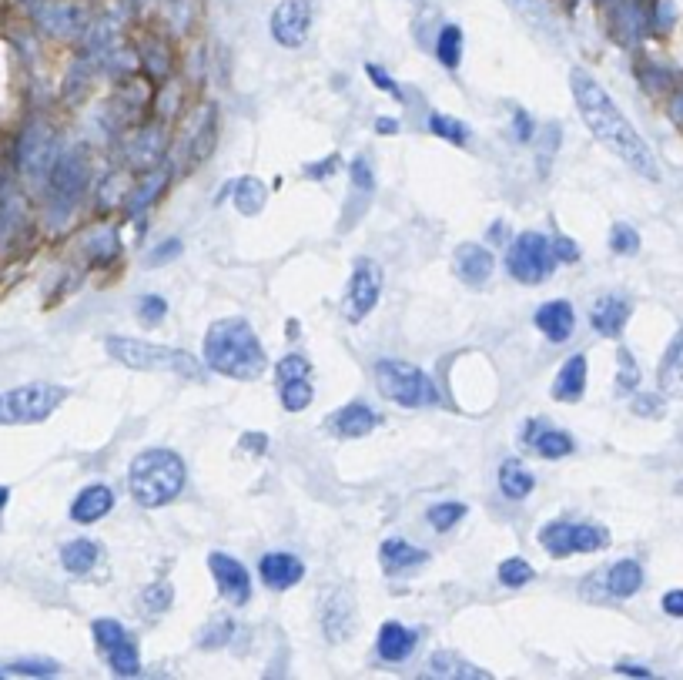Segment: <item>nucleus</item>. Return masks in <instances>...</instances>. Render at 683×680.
Segmentation results:
<instances>
[{"label": "nucleus", "mask_w": 683, "mask_h": 680, "mask_svg": "<svg viewBox=\"0 0 683 680\" xmlns=\"http://www.w3.org/2000/svg\"><path fill=\"white\" fill-rule=\"evenodd\" d=\"M570 88H573V98H576V111H580V118L586 121V128H590L593 138L610 148L617 158L627 161L637 175L650 178V181H660L657 158H653L650 145L640 138L637 128L623 118L617 101H613L586 71L570 74Z\"/></svg>", "instance_id": "obj_1"}, {"label": "nucleus", "mask_w": 683, "mask_h": 680, "mask_svg": "<svg viewBox=\"0 0 683 680\" xmlns=\"http://www.w3.org/2000/svg\"><path fill=\"white\" fill-rule=\"evenodd\" d=\"M205 362L218 376L255 382L265 376L268 356L245 319H218L205 335Z\"/></svg>", "instance_id": "obj_2"}, {"label": "nucleus", "mask_w": 683, "mask_h": 680, "mask_svg": "<svg viewBox=\"0 0 683 680\" xmlns=\"http://www.w3.org/2000/svg\"><path fill=\"white\" fill-rule=\"evenodd\" d=\"M185 483H188L185 459L171 453V449H144V453L134 456L128 473L131 496L141 506H148V510L175 503L181 490H185Z\"/></svg>", "instance_id": "obj_3"}, {"label": "nucleus", "mask_w": 683, "mask_h": 680, "mask_svg": "<svg viewBox=\"0 0 683 680\" xmlns=\"http://www.w3.org/2000/svg\"><path fill=\"white\" fill-rule=\"evenodd\" d=\"M108 356L114 362H121V366L141 369V372H175V376H188V379L205 376V369L198 366V359L191 356V352L168 349V346H151V342L124 339V335H111Z\"/></svg>", "instance_id": "obj_4"}, {"label": "nucleus", "mask_w": 683, "mask_h": 680, "mask_svg": "<svg viewBox=\"0 0 683 680\" xmlns=\"http://www.w3.org/2000/svg\"><path fill=\"white\" fill-rule=\"evenodd\" d=\"M375 386H379V392L386 399L399 402V406H406V409L432 406V402L439 399L436 382H432L422 369L409 366V362H392V359L375 362Z\"/></svg>", "instance_id": "obj_5"}, {"label": "nucleus", "mask_w": 683, "mask_h": 680, "mask_svg": "<svg viewBox=\"0 0 683 680\" xmlns=\"http://www.w3.org/2000/svg\"><path fill=\"white\" fill-rule=\"evenodd\" d=\"M67 399L64 386L51 382H31L0 392V426H21V423H44L57 406Z\"/></svg>", "instance_id": "obj_6"}, {"label": "nucleus", "mask_w": 683, "mask_h": 680, "mask_svg": "<svg viewBox=\"0 0 683 680\" xmlns=\"http://www.w3.org/2000/svg\"><path fill=\"white\" fill-rule=\"evenodd\" d=\"M506 268H509V275H513L516 282H523V285L543 282L546 275L556 268L553 245L546 242V235H540V232H523L513 242V248H509Z\"/></svg>", "instance_id": "obj_7"}, {"label": "nucleus", "mask_w": 683, "mask_h": 680, "mask_svg": "<svg viewBox=\"0 0 683 680\" xmlns=\"http://www.w3.org/2000/svg\"><path fill=\"white\" fill-rule=\"evenodd\" d=\"M540 543L550 557H573L610 547V533L596 523H550L540 530Z\"/></svg>", "instance_id": "obj_8"}, {"label": "nucleus", "mask_w": 683, "mask_h": 680, "mask_svg": "<svg viewBox=\"0 0 683 680\" xmlns=\"http://www.w3.org/2000/svg\"><path fill=\"white\" fill-rule=\"evenodd\" d=\"M379 292H382V268L372 258H359L342 299V315L349 322H362L375 309V302H379Z\"/></svg>", "instance_id": "obj_9"}, {"label": "nucleus", "mask_w": 683, "mask_h": 680, "mask_svg": "<svg viewBox=\"0 0 683 680\" xmlns=\"http://www.w3.org/2000/svg\"><path fill=\"white\" fill-rule=\"evenodd\" d=\"M51 195L57 205H74L84 188H88L91 181V161H88V151L84 148H74V151H64L61 158L54 161L51 168Z\"/></svg>", "instance_id": "obj_10"}, {"label": "nucleus", "mask_w": 683, "mask_h": 680, "mask_svg": "<svg viewBox=\"0 0 683 680\" xmlns=\"http://www.w3.org/2000/svg\"><path fill=\"white\" fill-rule=\"evenodd\" d=\"M57 141H54V131L44 128V124H31V128L24 131L21 145H17V165L27 178H44L51 175L54 161H57Z\"/></svg>", "instance_id": "obj_11"}, {"label": "nucleus", "mask_w": 683, "mask_h": 680, "mask_svg": "<svg viewBox=\"0 0 683 680\" xmlns=\"http://www.w3.org/2000/svg\"><path fill=\"white\" fill-rule=\"evenodd\" d=\"M312 31V4L309 0H285L272 14V37L282 47H302Z\"/></svg>", "instance_id": "obj_12"}, {"label": "nucleus", "mask_w": 683, "mask_h": 680, "mask_svg": "<svg viewBox=\"0 0 683 680\" xmlns=\"http://www.w3.org/2000/svg\"><path fill=\"white\" fill-rule=\"evenodd\" d=\"M208 570L215 573V583L221 590V597L235 607H245L248 597H252V580H248V570L228 553H208Z\"/></svg>", "instance_id": "obj_13"}, {"label": "nucleus", "mask_w": 683, "mask_h": 680, "mask_svg": "<svg viewBox=\"0 0 683 680\" xmlns=\"http://www.w3.org/2000/svg\"><path fill=\"white\" fill-rule=\"evenodd\" d=\"M325 426H329V433L339 439H362L379 426V416H375L365 402H349V406L335 409V413L325 419Z\"/></svg>", "instance_id": "obj_14"}, {"label": "nucleus", "mask_w": 683, "mask_h": 680, "mask_svg": "<svg viewBox=\"0 0 683 680\" xmlns=\"http://www.w3.org/2000/svg\"><path fill=\"white\" fill-rule=\"evenodd\" d=\"M493 268H496V258H493V252H489V248L476 245V242H463V245L456 248V275L466 285H483V282H489Z\"/></svg>", "instance_id": "obj_15"}, {"label": "nucleus", "mask_w": 683, "mask_h": 680, "mask_svg": "<svg viewBox=\"0 0 683 680\" xmlns=\"http://www.w3.org/2000/svg\"><path fill=\"white\" fill-rule=\"evenodd\" d=\"M258 573H262L265 587L288 590L305 577V563L292 557V553H265L262 563H258Z\"/></svg>", "instance_id": "obj_16"}, {"label": "nucleus", "mask_w": 683, "mask_h": 680, "mask_svg": "<svg viewBox=\"0 0 683 680\" xmlns=\"http://www.w3.org/2000/svg\"><path fill=\"white\" fill-rule=\"evenodd\" d=\"M536 329H540L550 342H566L573 335V325H576V312L573 305L566 299H556V302H546L540 305V312H536Z\"/></svg>", "instance_id": "obj_17"}, {"label": "nucleus", "mask_w": 683, "mask_h": 680, "mask_svg": "<svg viewBox=\"0 0 683 680\" xmlns=\"http://www.w3.org/2000/svg\"><path fill=\"white\" fill-rule=\"evenodd\" d=\"M590 322L596 332L606 335V339H617L623 332V325L630 322V302L620 299V295H603V299L593 302Z\"/></svg>", "instance_id": "obj_18"}, {"label": "nucleus", "mask_w": 683, "mask_h": 680, "mask_svg": "<svg viewBox=\"0 0 683 680\" xmlns=\"http://www.w3.org/2000/svg\"><path fill=\"white\" fill-rule=\"evenodd\" d=\"M523 439L526 446H533L536 456L543 459H563L573 453V436L570 433H560V429H543L536 419H529V426L523 429Z\"/></svg>", "instance_id": "obj_19"}, {"label": "nucleus", "mask_w": 683, "mask_h": 680, "mask_svg": "<svg viewBox=\"0 0 683 680\" xmlns=\"http://www.w3.org/2000/svg\"><path fill=\"white\" fill-rule=\"evenodd\" d=\"M111 506H114V493L108 490V486H101V483L84 486L71 503V520L74 523H98L101 516L111 513Z\"/></svg>", "instance_id": "obj_20"}, {"label": "nucleus", "mask_w": 683, "mask_h": 680, "mask_svg": "<svg viewBox=\"0 0 683 680\" xmlns=\"http://www.w3.org/2000/svg\"><path fill=\"white\" fill-rule=\"evenodd\" d=\"M419 644V634L416 630H409V627H402V624H382L379 630V644H375V650H379V657L386 660V664H402L412 650H416Z\"/></svg>", "instance_id": "obj_21"}, {"label": "nucleus", "mask_w": 683, "mask_h": 680, "mask_svg": "<svg viewBox=\"0 0 683 680\" xmlns=\"http://www.w3.org/2000/svg\"><path fill=\"white\" fill-rule=\"evenodd\" d=\"M586 356L583 352H576L563 362V369L556 372V382H553V399L560 402H580L583 392H586Z\"/></svg>", "instance_id": "obj_22"}, {"label": "nucleus", "mask_w": 683, "mask_h": 680, "mask_svg": "<svg viewBox=\"0 0 683 680\" xmlns=\"http://www.w3.org/2000/svg\"><path fill=\"white\" fill-rule=\"evenodd\" d=\"M322 627H325V634H329V640L352 637V630H355V607H352L349 593H332L329 603H325V610H322Z\"/></svg>", "instance_id": "obj_23"}, {"label": "nucleus", "mask_w": 683, "mask_h": 680, "mask_svg": "<svg viewBox=\"0 0 683 680\" xmlns=\"http://www.w3.org/2000/svg\"><path fill=\"white\" fill-rule=\"evenodd\" d=\"M660 392L670 399H683V329L673 335L670 349L663 352L660 372H657Z\"/></svg>", "instance_id": "obj_24"}, {"label": "nucleus", "mask_w": 683, "mask_h": 680, "mask_svg": "<svg viewBox=\"0 0 683 680\" xmlns=\"http://www.w3.org/2000/svg\"><path fill=\"white\" fill-rule=\"evenodd\" d=\"M643 587V567L637 560H620L606 570V593L617 600H630Z\"/></svg>", "instance_id": "obj_25"}, {"label": "nucleus", "mask_w": 683, "mask_h": 680, "mask_svg": "<svg viewBox=\"0 0 683 680\" xmlns=\"http://www.w3.org/2000/svg\"><path fill=\"white\" fill-rule=\"evenodd\" d=\"M379 560H382V567H386V573H402V570H412V567H419V563H426L429 557H426V550L412 547L406 540H386L379 550Z\"/></svg>", "instance_id": "obj_26"}, {"label": "nucleus", "mask_w": 683, "mask_h": 680, "mask_svg": "<svg viewBox=\"0 0 683 680\" xmlns=\"http://www.w3.org/2000/svg\"><path fill=\"white\" fill-rule=\"evenodd\" d=\"M536 486V476L529 473V469L519 463V459H506L503 466H499V490L509 500H526L529 493H533Z\"/></svg>", "instance_id": "obj_27"}, {"label": "nucleus", "mask_w": 683, "mask_h": 680, "mask_svg": "<svg viewBox=\"0 0 683 680\" xmlns=\"http://www.w3.org/2000/svg\"><path fill=\"white\" fill-rule=\"evenodd\" d=\"M98 557H101V547H98V543H91V540H71V543H64V550H61L64 570L78 573V577L91 573L94 563H98Z\"/></svg>", "instance_id": "obj_28"}, {"label": "nucleus", "mask_w": 683, "mask_h": 680, "mask_svg": "<svg viewBox=\"0 0 683 680\" xmlns=\"http://www.w3.org/2000/svg\"><path fill=\"white\" fill-rule=\"evenodd\" d=\"M37 21H41L51 34H74L81 27V11L71 4H47L37 11Z\"/></svg>", "instance_id": "obj_29"}, {"label": "nucleus", "mask_w": 683, "mask_h": 680, "mask_svg": "<svg viewBox=\"0 0 683 680\" xmlns=\"http://www.w3.org/2000/svg\"><path fill=\"white\" fill-rule=\"evenodd\" d=\"M232 198H235V208H238L242 215H258V212L265 208V201H268V188H265L258 178L245 175V178L235 185Z\"/></svg>", "instance_id": "obj_30"}, {"label": "nucleus", "mask_w": 683, "mask_h": 680, "mask_svg": "<svg viewBox=\"0 0 683 680\" xmlns=\"http://www.w3.org/2000/svg\"><path fill=\"white\" fill-rule=\"evenodd\" d=\"M429 667H432V674H442V677H489V670L466 664V660H459L456 654H446V650L432 654Z\"/></svg>", "instance_id": "obj_31"}, {"label": "nucleus", "mask_w": 683, "mask_h": 680, "mask_svg": "<svg viewBox=\"0 0 683 680\" xmlns=\"http://www.w3.org/2000/svg\"><path fill=\"white\" fill-rule=\"evenodd\" d=\"M436 54H439L442 67H449V71H456V67H459V57H463V31H459L456 24H446L439 31Z\"/></svg>", "instance_id": "obj_32"}, {"label": "nucleus", "mask_w": 683, "mask_h": 680, "mask_svg": "<svg viewBox=\"0 0 683 680\" xmlns=\"http://www.w3.org/2000/svg\"><path fill=\"white\" fill-rule=\"evenodd\" d=\"M165 185H168V175H165V171H158V175H148L138 188L131 191L128 198H124L128 212H141V208H148L151 201H155V198L161 195V188H165Z\"/></svg>", "instance_id": "obj_33"}, {"label": "nucleus", "mask_w": 683, "mask_h": 680, "mask_svg": "<svg viewBox=\"0 0 683 680\" xmlns=\"http://www.w3.org/2000/svg\"><path fill=\"white\" fill-rule=\"evenodd\" d=\"M108 657V667L114 670L118 677H134L141 670V660H138V647L131 644V640H124V644H118L111 650V654H104Z\"/></svg>", "instance_id": "obj_34"}, {"label": "nucleus", "mask_w": 683, "mask_h": 680, "mask_svg": "<svg viewBox=\"0 0 683 680\" xmlns=\"http://www.w3.org/2000/svg\"><path fill=\"white\" fill-rule=\"evenodd\" d=\"M312 402V382L309 379H288L282 382V406L288 413H302V409H309Z\"/></svg>", "instance_id": "obj_35"}, {"label": "nucleus", "mask_w": 683, "mask_h": 680, "mask_svg": "<svg viewBox=\"0 0 683 680\" xmlns=\"http://www.w3.org/2000/svg\"><path fill=\"white\" fill-rule=\"evenodd\" d=\"M617 362H620V372H617V392L620 396H630V392H637L640 386V369H637V359H633L630 349H620L617 352Z\"/></svg>", "instance_id": "obj_36"}, {"label": "nucleus", "mask_w": 683, "mask_h": 680, "mask_svg": "<svg viewBox=\"0 0 683 680\" xmlns=\"http://www.w3.org/2000/svg\"><path fill=\"white\" fill-rule=\"evenodd\" d=\"M171 600H175V590H171V583L165 580H158V583H151V587H144L141 593V603H144V610L148 614H165V610L171 607Z\"/></svg>", "instance_id": "obj_37"}, {"label": "nucleus", "mask_w": 683, "mask_h": 680, "mask_svg": "<svg viewBox=\"0 0 683 680\" xmlns=\"http://www.w3.org/2000/svg\"><path fill=\"white\" fill-rule=\"evenodd\" d=\"M128 634H124V627L118 620H94V644H98L101 654H111L114 647L124 644Z\"/></svg>", "instance_id": "obj_38"}, {"label": "nucleus", "mask_w": 683, "mask_h": 680, "mask_svg": "<svg viewBox=\"0 0 683 680\" xmlns=\"http://www.w3.org/2000/svg\"><path fill=\"white\" fill-rule=\"evenodd\" d=\"M429 128L432 134H439V138H446L452 141V145H466V138H469V128L463 121H456V118H449V114H432L429 118Z\"/></svg>", "instance_id": "obj_39"}, {"label": "nucleus", "mask_w": 683, "mask_h": 680, "mask_svg": "<svg viewBox=\"0 0 683 680\" xmlns=\"http://www.w3.org/2000/svg\"><path fill=\"white\" fill-rule=\"evenodd\" d=\"M533 577H536L533 567L519 557H509V560L499 563V583H503V587H526Z\"/></svg>", "instance_id": "obj_40"}, {"label": "nucleus", "mask_w": 683, "mask_h": 680, "mask_svg": "<svg viewBox=\"0 0 683 680\" xmlns=\"http://www.w3.org/2000/svg\"><path fill=\"white\" fill-rule=\"evenodd\" d=\"M426 516H429V526H436L439 533H446L449 526H456L466 516V506L463 503H436V506H429Z\"/></svg>", "instance_id": "obj_41"}, {"label": "nucleus", "mask_w": 683, "mask_h": 680, "mask_svg": "<svg viewBox=\"0 0 683 680\" xmlns=\"http://www.w3.org/2000/svg\"><path fill=\"white\" fill-rule=\"evenodd\" d=\"M610 248H613L617 255H633V252L640 248V235L633 232L630 225H623V222H620V225H613V228H610Z\"/></svg>", "instance_id": "obj_42"}, {"label": "nucleus", "mask_w": 683, "mask_h": 680, "mask_svg": "<svg viewBox=\"0 0 683 680\" xmlns=\"http://www.w3.org/2000/svg\"><path fill=\"white\" fill-rule=\"evenodd\" d=\"M165 312H168V302L161 299V295H144L138 305V319H141V325H148V329L165 322Z\"/></svg>", "instance_id": "obj_43"}, {"label": "nucleus", "mask_w": 683, "mask_h": 680, "mask_svg": "<svg viewBox=\"0 0 683 680\" xmlns=\"http://www.w3.org/2000/svg\"><path fill=\"white\" fill-rule=\"evenodd\" d=\"M309 359H302V356H285L282 362L275 366V376L278 382H288V379H309Z\"/></svg>", "instance_id": "obj_44"}, {"label": "nucleus", "mask_w": 683, "mask_h": 680, "mask_svg": "<svg viewBox=\"0 0 683 680\" xmlns=\"http://www.w3.org/2000/svg\"><path fill=\"white\" fill-rule=\"evenodd\" d=\"M228 637H232V620H215L211 627H205L201 647H221V644H228Z\"/></svg>", "instance_id": "obj_45"}, {"label": "nucleus", "mask_w": 683, "mask_h": 680, "mask_svg": "<svg viewBox=\"0 0 683 680\" xmlns=\"http://www.w3.org/2000/svg\"><path fill=\"white\" fill-rule=\"evenodd\" d=\"M550 245H553V258H556V262H563V265H573L576 258H580V248H576V242H573V238H566V235H556Z\"/></svg>", "instance_id": "obj_46"}, {"label": "nucleus", "mask_w": 683, "mask_h": 680, "mask_svg": "<svg viewBox=\"0 0 683 680\" xmlns=\"http://www.w3.org/2000/svg\"><path fill=\"white\" fill-rule=\"evenodd\" d=\"M175 255H181V242H178V238H168V242H161L158 248H151L148 265H168Z\"/></svg>", "instance_id": "obj_47"}, {"label": "nucleus", "mask_w": 683, "mask_h": 680, "mask_svg": "<svg viewBox=\"0 0 683 680\" xmlns=\"http://www.w3.org/2000/svg\"><path fill=\"white\" fill-rule=\"evenodd\" d=\"M633 413H640V416H660L663 413V399L653 396V392H640V396L633 399Z\"/></svg>", "instance_id": "obj_48"}, {"label": "nucleus", "mask_w": 683, "mask_h": 680, "mask_svg": "<svg viewBox=\"0 0 683 680\" xmlns=\"http://www.w3.org/2000/svg\"><path fill=\"white\" fill-rule=\"evenodd\" d=\"M352 181H355V188H359V191H372L375 188L372 168H369V161H365V158H355L352 161Z\"/></svg>", "instance_id": "obj_49"}, {"label": "nucleus", "mask_w": 683, "mask_h": 680, "mask_svg": "<svg viewBox=\"0 0 683 680\" xmlns=\"http://www.w3.org/2000/svg\"><path fill=\"white\" fill-rule=\"evenodd\" d=\"M365 74H369V81L375 84V88H382V91H392V94H396V98H399V84L392 81L389 74L382 71L379 64H365Z\"/></svg>", "instance_id": "obj_50"}, {"label": "nucleus", "mask_w": 683, "mask_h": 680, "mask_svg": "<svg viewBox=\"0 0 683 680\" xmlns=\"http://www.w3.org/2000/svg\"><path fill=\"white\" fill-rule=\"evenodd\" d=\"M663 614H670V617H683V590H670V593H663Z\"/></svg>", "instance_id": "obj_51"}, {"label": "nucleus", "mask_w": 683, "mask_h": 680, "mask_svg": "<svg viewBox=\"0 0 683 680\" xmlns=\"http://www.w3.org/2000/svg\"><path fill=\"white\" fill-rule=\"evenodd\" d=\"M11 674H31V677H47L57 674V664H14Z\"/></svg>", "instance_id": "obj_52"}, {"label": "nucleus", "mask_w": 683, "mask_h": 680, "mask_svg": "<svg viewBox=\"0 0 683 680\" xmlns=\"http://www.w3.org/2000/svg\"><path fill=\"white\" fill-rule=\"evenodd\" d=\"M339 168V158H329V161H319V165H309L305 168V175H312V178H325V175H332V171Z\"/></svg>", "instance_id": "obj_53"}, {"label": "nucleus", "mask_w": 683, "mask_h": 680, "mask_svg": "<svg viewBox=\"0 0 683 680\" xmlns=\"http://www.w3.org/2000/svg\"><path fill=\"white\" fill-rule=\"evenodd\" d=\"M242 446L248 449V453H265V449H268V436L262 433V436H258V433H245L242 436Z\"/></svg>", "instance_id": "obj_54"}, {"label": "nucleus", "mask_w": 683, "mask_h": 680, "mask_svg": "<svg viewBox=\"0 0 683 680\" xmlns=\"http://www.w3.org/2000/svg\"><path fill=\"white\" fill-rule=\"evenodd\" d=\"M529 134H533V121H529L526 111H516V138L529 141Z\"/></svg>", "instance_id": "obj_55"}, {"label": "nucleus", "mask_w": 683, "mask_h": 680, "mask_svg": "<svg viewBox=\"0 0 683 680\" xmlns=\"http://www.w3.org/2000/svg\"><path fill=\"white\" fill-rule=\"evenodd\" d=\"M509 4H513L516 11H523L526 17H533V21H543V11L533 4V0H509Z\"/></svg>", "instance_id": "obj_56"}, {"label": "nucleus", "mask_w": 683, "mask_h": 680, "mask_svg": "<svg viewBox=\"0 0 683 680\" xmlns=\"http://www.w3.org/2000/svg\"><path fill=\"white\" fill-rule=\"evenodd\" d=\"M375 128H379V134H399V121L396 118H379Z\"/></svg>", "instance_id": "obj_57"}, {"label": "nucleus", "mask_w": 683, "mask_h": 680, "mask_svg": "<svg viewBox=\"0 0 683 680\" xmlns=\"http://www.w3.org/2000/svg\"><path fill=\"white\" fill-rule=\"evenodd\" d=\"M617 670H620V674H630V677H650V670H647V667H630V664H620Z\"/></svg>", "instance_id": "obj_58"}, {"label": "nucleus", "mask_w": 683, "mask_h": 680, "mask_svg": "<svg viewBox=\"0 0 683 680\" xmlns=\"http://www.w3.org/2000/svg\"><path fill=\"white\" fill-rule=\"evenodd\" d=\"M489 238H493V242H503V238H509V232H506V225H493V232H489Z\"/></svg>", "instance_id": "obj_59"}, {"label": "nucleus", "mask_w": 683, "mask_h": 680, "mask_svg": "<svg viewBox=\"0 0 683 680\" xmlns=\"http://www.w3.org/2000/svg\"><path fill=\"white\" fill-rule=\"evenodd\" d=\"M7 500H11V490H7V486H0V510L7 506Z\"/></svg>", "instance_id": "obj_60"}]
</instances>
